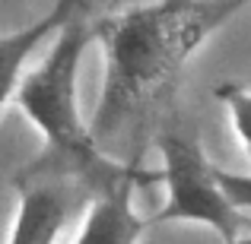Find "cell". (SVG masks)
<instances>
[{
  "mask_svg": "<svg viewBox=\"0 0 251 244\" xmlns=\"http://www.w3.org/2000/svg\"><path fill=\"white\" fill-rule=\"evenodd\" d=\"M216 98L226 105L235 133H239V140L251 153V89L242 83H220L216 86Z\"/></svg>",
  "mask_w": 251,
  "mask_h": 244,
  "instance_id": "7",
  "label": "cell"
},
{
  "mask_svg": "<svg viewBox=\"0 0 251 244\" xmlns=\"http://www.w3.org/2000/svg\"><path fill=\"white\" fill-rule=\"evenodd\" d=\"M130 197H134V190H121V194L102 197V200L92 203L80 235H76V244H137L140 241V235L150 228V222L134 213Z\"/></svg>",
  "mask_w": 251,
  "mask_h": 244,
  "instance_id": "6",
  "label": "cell"
},
{
  "mask_svg": "<svg viewBox=\"0 0 251 244\" xmlns=\"http://www.w3.org/2000/svg\"><path fill=\"white\" fill-rule=\"evenodd\" d=\"M235 244H251V238H242V241H235Z\"/></svg>",
  "mask_w": 251,
  "mask_h": 244,
  "instance_id": "10",
  "label": "cell"
},
{
  "mask_svg": "<svg viewBox=\"0 0 251 244\" xmlns=\"http://www.w3.org/2000/svg\"><path fill=\"white\" fill-rule=\"evenodd\" d=\"M13 184L19 194V209L10 244H54L67 225V216L80 206H92L89 197L64 177L16 171Z\"/></svg>",
  "mask_w": 251,
  "mask_h": 244,
  "instance_id": "4",
  "label": "cell"
},
{
  "mask_svg": "<svg viewBox=\"0 0 251 244\" xmlns=\"http://www.w3.org/2000/svg\"><path fill=\"white\" fill-rule=\"evenodd\" d=\"M83 13H89V0H57L51 6L48 16L35 19L29 29H19L3 35V44H0V61H3V105L10 108L13 95H16V86L29 70H25V61L32 57V51L45 42L48 35H61L74 19H80Z\"/></svg>",
  "mask_w": 251,
  "mask_h": 244,
  "instance_id": "5",
  "label": "cell"
},
{
  "mask_svg": "<svg viewBox=\"0 0 251 244\" xmlns=\"http://www.w3.org/2000/svg\"><path fill=\"white\" fill-rule=\"evenodd\" d=\"M248 3L251 0H201L169 6L159 0L99 19L105 83L89 124L99 146L121 133H137L150 111L172 95L188 57Z\"/></svg>",
  "mask_w": 251,
  "mask_h": 244,
  "instance_id": "1",
  "label": "cell"
},
{
  "mask_svg": "<svg viewBox=\"0 0 251 244\" xmlns=\"http://www.w3.org/2000/svg\"><path fill=\"white\" fill-rule=\"evenodd\" d=\"M220 184L239 209H251V175H235V171L220 168Z\"/></svg>",
  "mask_w": 251,
  "mask_h": 244,
  "instance_id": "8",
  "label": "cell"
},
{
  "mask_svg": "<svg viewBox=\"0 0 251 244\" xmlns=\"http://www.w3.org/2000/svg\"><path fill=\"white\" fill-rule=\"evenodd\" d=\"M162 3H169V6H191V3H201V0H162Z\"/></svg>",
  "mask_w": 251,
  "mask_h": 244,
  "instance_id": "9",
  "label": "cell"
},
{
  "mask_svg": "<svg viewBox=\"0 0 251 244\" xmlns=\"http://www.w3.org/2000/svg\"><path fill=\"white\" fill-rule=\"evenodd\" d=\"M99 38L89 13L67 25L45 54L35 70L19 80L10 105H19L23 114L42 130L45 146L32 162L19 171L25 175H51L76 184L92 203L102 197L137 190L150 184H166L162 168H143L140 162H115L102 153L92 127H86L76 105V73L80 61L92 42Z\"/></svg>",
  "mask_w": 251,
  "mask_h": 244,
  "instance_id": "2",
  "label": "cell"
},
{
  "mask_svg": "<svg viewBox=\"0 0 251 244\" xmlns=\"http://www.w3.org/2000/svg\"><path fill=\"white\" fill-rule=\"evenodd\" d=\"M156 146L162 155L166 171V203L159 213L150 216V225L162 222H197L213 228L223 244L242 241L239 232L251 228V219L242 216V209L229 200V194L220 184V168H213L197 143V136L184 127H166L156 136Z\"/></svg>",
  "mask_w": 251,
  "mask_h": 244,
  "instance_id": "3",
  "label": "cell"
}]
</instances>
